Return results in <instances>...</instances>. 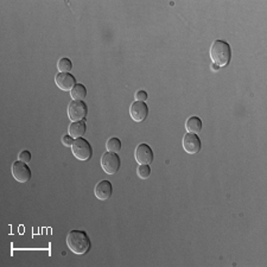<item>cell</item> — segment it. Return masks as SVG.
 I'll return each instance as SVG.
<instances>
[{
	"mask_svg": "<svg viewBox=\"0 0 267 267\" xmlns=\"http://www.w3.org/2000/svg\"><path fill=\"white\" fill-rule=\"evenodd\" d=\"M67 245L72 253L82 255L91 249V239L84 230L74 229L68 233Z\"/></svg>",
	"mask_w": 267,
	"mask_h": 267,
	"instance_id": "obj_1",
	"label": "cell"
},
{
	"mask_svg": "<svg viewBox=\"0 0 267 267\" xmlns=\"http://www.w3.org/2000/svg\"><path fill=\"white\" fill-rule=\"evenodd\" d=\"M210 58L213 63L219 68H223L229 64L232 59V49L228 43L222 39H216L210 48Z\"/></svg>",
	"mask_w": 267,
	"mask_h": 267,
	"instance_id": "obj_2",
	"label": "cell"
},
{
	"mask_svg": "<svg viewBox=\"0 0 267 267\" xmlns=\"http://www.w3.org/2000/svg\"><path fill=\"white\" fill-rule=\"evenodd\" d=\"M71 152L78 160L87 161L93 156V147L83 138H76L71 145Z\"/></svg>",
	"mask_w": 267,
	"mask_h": 267,
	"instance_id": "obj_3",
	"label": "cell"
},
{
	"mask_svg": "<svg viewBox=\"0 0 267 267\" xmlns=\"http://www.w3.org/2000/svg\"><path fill=\"white\" fill-rule=\"evenodd\" d=\"M101 167L107 174H114L117 173L120 169L121 160L117 153L107 152L102 154L101 157Z\"/></svg>",
	"mask_w": 267,
	"mask_h": 267,
	"instance_id": "obj_4",
	"label": "cell"
},
{
	"mask_svg": "<svg viewBox=\"0 0 267 267\" xmlns=\"http://www.w3.org/2000/svg\"><path fill=\"white\" fill-rule=\"evenodd\" d=\"M88 114V107L83 101H76L72 100L68 105V117L72 123L75 121L84 120Z\"/></svg>",
	"mask_w": 267,
	"mask_h": 267,
	"instance_id": "obj_5",
	"label": "cell"
},
{
	"mask_svg": "<svg viewBox=\"0 0 267 267\" xmlns=\"http://www.w3.org/2000/svg\"><path fill=\"white\" fill-rule=\"evenodd\" d=\"M12 176L17 182L26 183L31 178V170L28 166V164L18 160L12 164Z\"/></svg>",
	"mask_w": 267,
	"mask_h": 267,
	"instance_id": "obj_6",
	"label": "cell"
},
{
	"mask_svg": "<svg viewBox=\"0 0 267 267\" xmlns=\"http://www.w3.org/2000/svg\"><path fill=\"white\" fill-rule=\"evenodd\" d=\"M183 148L187 153L196 154L199 153L202 148L200 137L195 133H187L183 137Z\"/></svg>",
	"mask_w": 267,
	"mask_h": 267,
	"instance_id": "obj_7",
	"label": "cell"
},
{
	"mask_svg": "<svg viewBox=\"0 0 267 267\" xmlns=\"http://www.w3.org/2000/svg\"><path fill=\"white\" fill-rule=\"evenodd\" d=\"M134 157H136L137 163L140 164H147L150 165L153 161V151L152 148L148 146L147 144H139L136 148V153H134Z\"/></svg>",
	"mask_w": 267,
	"mask_h": 267,
	"instance_id": "obj_8",
	"label": "cell"
},
{
	"mask_svg": "<svg viewBox=\"0 0 267 267\" xmlns=\"http://www.w3.org/2000/svg\"><path fill=\"white\" fill-rule=\"evenodd\" d=\"M55 83L63 92H70L76 85V78L69 72H58L55 76Z\"/></svg>",
	"mask_w": 267,
	"mask_h": 267,
	"instance_id": "obj_9",
	"label": "cell"
},
{
	"mask_svg": "<svg viewBox=\"0 0 267 267\" xmlns=\"http://www.w3.org/2000/svg\"><path fill=\"white\" fill-rule=\"evenodd\" d=\"M130 115L136 123H141L148 115V107L145 102L136 101L131 105L130 107Z\"/></svg>",
	"mask_w": 267,
	"mask_h": 267,
	"instance_id": "obj_10",
	"label": "cell"
},
{
	"mask_svg": "<svg viewBox=\"0 0 267 267\" xmlns=\"http://www.w3.org/2000/svg\"><path fill=\"white\" fill-rule=\"evenodd\" d=\"M94 194L97 196V199L100 201L110 200L112 194H113V186L107 180L100 181L94 188Z\"/></svg>",
	"mask_w": 267,
	"mask_h": 267,
	"instance_id": "obj_11",
	"label": "cell"
},
{
	"mask_svg": "<svg viewBox=\"0 0 267 267\" xmlns=\"http://www.w3.org/2000/svg\"><path fill=\"white\" fill-rule=\"evenodd\" d=\"M85 130H87V125H85V121L84 120H81V121H75V123H71L69 125V134L72 138H81L83 134L85 133Z\"/></svg>",
	"mask_w": 267,
	"mask_h": 267,
	"instance_id": "obj_12",
	"label": "cell"
},
{
	"mask_svg": "<svg viewBox=\"0 0 267 267\" xmlns=\"http://www.w3.org/2000/svg\"><path fill=\"white\" fill-rule=\"evenodd\" d=\"M186 130L188 133L199 134L202 130V120L199 117H190L186 123Z\"/></svg>",
	"mask_w": 267,
	"mask_h": 267,
	"instance_id": "obj_13",
	"label": "cell"
},
{
	"mask_svg": "<svg viewBox=\"0 0 267 267\" xmlns=\"http://www.w3.org/2000/svg\"><path fill=\"white\" fill-rule=\"evenodd\" d=\"M70 97L72 98V100L82 101L87 98V88L83 84L76 83V85L70 91Z\"/></svg>",
	"mask_w": 267,
	"mask_h": 267,
	"instance_id": "obj_14",
	"label": "cell"
},
{
	"mask_svg": "<svg viewBox=\"0 0 267 267\" xmlns=\"http://www.w3.org/2000/svg\"><path fill=\"white\" fill-rule=\"evenodd\" d=\"M121 141L120 139H118V138H111V139H108L107 144H106V147H107V151L108 152H113V153H118L120 152L121 150Z\"/></svg>",
	"mask_w": 267,
	"mask_h": 267,
	"instance_id": "obj_15",
	"label": "cell"
},
{
	"mask_svg": "<svg viewBox=\"0 0 267 267\" xmlns=\"http://www.w3.org/2000/svg\"><path fill=\"white\" fill-rule=\"evenodd\" d=\"M57 69L59 72H69L72 69V63L68 57L61 58L57 62Z\"/></svg>",
	"mask_w": 267,
	"mask_h": 267,
	"instance_id": "obj_16",
	"label": "cell"
},
{
	"mask_svg": "<svg viewBox=\"0 0 267 267\" xmlns=\"http://www.w3.org/2000/svg\"><path fill=\"white\" fill-rule=\"evenodd\" d=\"M137 173L141 180H146L151 176V167L147 164H140L137 169Z\"/></svg>",
	"mask_w": 267,
	"mask_h": 267,
	"instance_id": "obj_17",
	"label": "cell"
},
{
	"mask_svg": "<svg viewBox=\"0 0 267 267\" xmlns=\"http://www.w3.org/2000/svg\"><path fill=\"white\" fill-rule=\"evenodd\" d=\"M19 160L23 161V163H30V160H31V153H30V151H22L21 153H19Z\"/></svg>",
	"mask_w": 267,
	"mask_h": 267,
	"instance_id": "obj_18",
	"label": "cell"
},
{
	"mask_svg": "<svg viewBox=\"0 0 267 267\" xmlns=\"http://www.w3.org/2000/svg\"><path fill=\"white\" fill-rule=\"evenodd\" d=\"M62 143H63L64 146H70L74 144V139H72V137L70 134H65V136L62 138Z\"/></svg>",
	"mask_w": 267,
	"mask_h": 267,
	"instance_id": "obj_19",
	"label": "cell"
},
{
	"mask_svg": "<svg viewBox=\"0 0 267 267\" xmlns=\"http://www.w3.org/2000/svg\"><path fill=\"white\" fill-rule=\"evenodd\" d=\"M136 99H137V101L145 102L147 100V93L144 91H138L136 93Z\"/></svg>",
	"mask_w": 267,
	"mask_h": 267,
	"instance_id": "obj_20",
	"label": "cell"
}]
</instances>
